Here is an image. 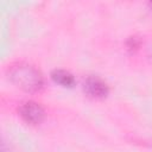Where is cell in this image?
<instances>
[{
    "instance_id": "obj_1",
    "label": "cell",
    "mask_w": 152,
    "mask_h": 152,
    "mask_svg": "<svg viewBox=\"0 0 152 152\" xmlns=\"http://www.w3.org/2000/svg\"><path fill=\"white\" fill-rule=\"evenodd\" d=\"M7 78L26 93L40 91L44 87L43 74L33 65L25 62H15L6 70Z\"/></svg>"
},
{
    "instance_id": "obj_3",
    "label": "cell",
    "mask_w": 152,
    "mask_h": 152,
    "mask_svg": "<svg viewBox=\"0 0 152 152\" xmlns=\"http://www.w3.org/2000/svg\"><path fill=\"white\" fill-rule=\"evenodd\" d=\"M83 90L94 99H104L109 93L108 84L99 76H88L83 82Z\"/></svg>"
},
{
    "instance_id": "obj_5",
    "label": "cell",
    "mask_w": 152,
    "mask_h": 152,
    "mask_svg": "<svg viewBox=\"0 0 152 152\" xmlns=\"http://www.w3.org/2000/svg\"><path fill=\"white\" fill-rule=\"evenodd\" d=\"M140 44H141V40H140L138 37H135V36L129 37V38L127 39V42H126V46H127V49H128L129 51H135V50H138L139 46H140Z\"/></svg>"
},
{
    "instance_id": "obj_6",
    "label": "cell",
    "mask_w": 152,
    "mask_h": 152,
    "mask_svg": "<svg viewBox=\"0 0 152 152\" xmlns=\"http://www.w3.org/2000/svg\"><path fill=\"white\" fill-rule=\"evenodd\" d=\"M151 6H152V2H151Z\"/></svg>"
},
{
    "instance_id": "obj_4",
    "label": "cell",
    "mask_w": 152,
    "mask_h": 152,
    "mask_svg": "<svg viewBox=\"0 0 152 152\" xmlns=\"http://www.w3.org/2000/svg\"><path fill=\"white\" fill-rule=\"evenodd\" d=\"M51 78L53 82L58 83L62 87H68L71 88L75 84V77L71 72L64 69H55L51 71Z\"/></svg>"
},
{
    "instance_id": "obj_2",
    "label": "cell",
    "mask_w": 152,
    "mask_h": 152,
    "mask_svg": "<svg viewBox=\"0 0 152 152\" xmlns=\"http://www.w3.org/2000/svg\"><path fill=\"white\" fill-rule=\"evenodd\" d=\"M18 113L24 121L31 125L40 124L45 116V110L42 104L32 100L20 103V106L18 107Z\"/></svg>"
}]
</instances>
